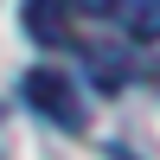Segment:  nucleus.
<instances>
[{"label": "nucleus", "mask_w": 160, "mask_h": 160, "mask_svg": "<svg viewBox=\"0 0 160 160\" xmlns=\"http://www.w3.org/2000/svg\"><path fill=\"white\" fill-rule=\"evenodd\" d=\"M77 13H90V19H115V0H71Z\"/></svg>", "instance_id": "obj_4"}, {"label": "nucleus", "mask_w": 160, "mask_h": 160, "mask_svg": "<svg viewBox=\"0 0 160 160\" xmlns=\"http://www.w3.org/2000/svg\"><path fill=\"white\" fill-rule=\"evenodd\" d=\"M19 96L32 102L45 122H58V128H83V102H77V83L58 71V64H32V71L19 77Z\"/></svg>", "instance_id": "obj_1"}, {"label": "nucleus", "mask_w": 160, "mask_h": 160, "mask_svg": "<svg viewBox=\"0 0 160 160\" xmlns=\"http://www.w3.org/2000/svg\"><path fill=\"white\" fill-rule=\"evenodd\" d=\"M115 19L128 26V38H154L160 32V0H115Z\"/></svg>", "instance_id": "obj_2"}, {"label": "nucleus", "mask_w": 160, "mask_h": 160, "mask_svg": "<svg viewBox=\"0 0 160 160\" xmlns=\"http://www.w3.org/2000/svg\"><path fill=\"white\" fill-rule=\"evenodd\" d=\"M115 160H128V154H115Z\"/></svg>", "instance_id": "obj_5"}, {"label": "nucleus", "mask_w": 160, "mask_h": 160, "mask_svg": "<svg viewBox=\"0 0 160 160\" xmlns=\"http://www.w3.org/2000/svg\"><path fill=\"white\" fill-rule=\"evenodd\" d=\"M26 13H32V19H26L32 38H58L64 32V19H51V0H26Z\"/></svg>", "instance_id": "obj_3"}]
</instances>
